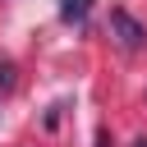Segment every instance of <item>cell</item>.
I'll use <instances>...</instances> for the list:
<instances>
[{"mask_svg": "<svg viewBox=\"0 0 147 147\" xmlns=\"http://www.w3.org/2000/svg\"><path fill=\"white\" fill-rule=\"evenodd\" d=\"M110 37H115L124 51H138V46L147 41V28H142L129 9H110Z\"/></svg>", "mask_w": 147, "mask_h": 147, "instance_id": "6da1fadb", "label": "cell"}, {"mask_svg": "<svg viewBox=\"0 0 147 147\" xmlns=\"http://www.w3.org/2000/svg\"><path fill=\"white\" fill-rule=\"evenodd\" d=\"M87 14H92V0H60V18H64V23L83 28V23H87Z\"/></svg>", "mask_w": 147, "mask_h": 147, "instance_id": "7a4b0ae2", "label": "cell"}, {"mask_svg": "<svg viewBox=\"0 0 147 147\" xmlns=\"http://www.w3.org/2000/svg\"><path fill=\"white\" fill-rule=\"evenodd\" d=\"M9 87H14V64L0 60V92H9Z\"/></svg>", "mask_w": 147, "mask_h": 147, "instance_id": "3957f363", "label": "cell"}, {"mask_svg": "<svg viewBox=\"0 0 147 147\" xmlns=\"http://www.w3.org/2000/svg\"><path fill=\"white\" fill-rule=\"evenodd\" d=\"M96 147H110V129H106V124L96 129Z\"/></svg>", "mask_w": 147, "mask_h": 147, "instance_id": "277c9868", "label": "cell"}, {"mask_svg": "<svg viewBox=\"0 0 147 147\" xmlns=\"http://www.w3.org/2000/svg\"><path fill=\"white\" fill-rule=\"evenodd\" d=\"M133 147H147V138H138V142H133Z\"/></svg>", "mask_w": 147, "mask_h": 147, "instance_id": "5b68a950", "label": "cell"}]
</instances>
